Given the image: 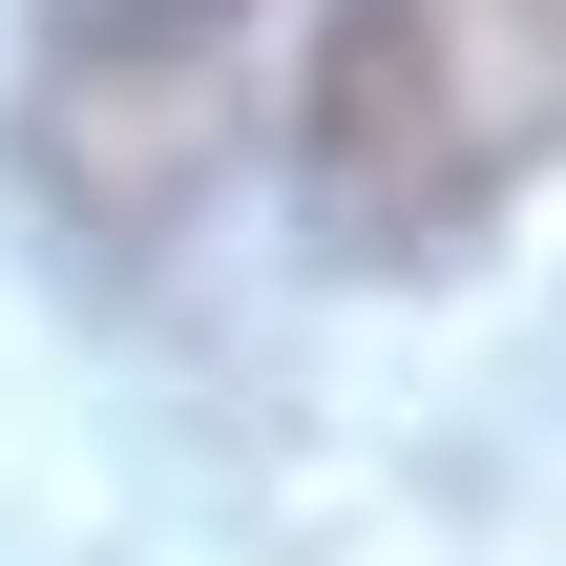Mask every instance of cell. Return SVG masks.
I'll use <instances>...</instances> for the list:
<instances>
[{"mask_svg": "<svg viewBox=\"0 0 566 566\" xmlns=\"http://www.w3.org/2000/svg\"><path fill=\"white\" fill-rule=\"evenodd\" d=\"M566 147V0H336L294 63V189L336 252L420 273Z\"/></svg>", "mask_w": 566, "mask_h": 566, "instance_id": "1", "label": "cell"}, {"mask_svg": "<svg viewBox=\"0 0 566 566\" xmlns=\"http://www.w3.org/2000/svg\"><path fill=\"white\" fill-rule=\"evenodd\" d=\"M84 42H189V21H231V0H63Z\"/></svg>", "mask_w": 566, "mask_h": 566, "instance_id": "2", "label": "cell"}]
</instances>
